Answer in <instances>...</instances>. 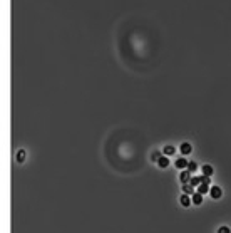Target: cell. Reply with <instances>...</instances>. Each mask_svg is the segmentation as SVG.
Instances as JSON below:
<instances>
[{
	"label": "cell",
	"mask_w": 231,
	"mask_h": 233,
	"mask_svg": "<svg viewBox=\"0 0 231 233\" xmlns=\"http://www.w3.org/2000/svg\"><path fill=\"white\" fill-rule=\"evenodd\" d=\"M209 196L213 198V200H219V198L223 196V190H221L219 186H211L209 188Z\"/></svg>",
	"instance_id": "obj_1"
},
{
	"label": "cell",
	"mask_w": 231,
	"mask_h": 233,
	"mask_svg": "<svg viewBox=\"0 0 231 233\" xmlns=\"http://www.w3.org/2000/svg\"><path fill=\"white\" fill-rule=\"evenodd\" d=\"M179 151H181V154H183V156H188V154L193 153V146H191L189 143H183V144L179 146Z\"/></svg>",
	"instance_id": "obj_2"
},
{
	"label": "cell",
	"mask_w": 231,
	"mask_h": 233,
	"mask_svg": "<svg viewBox=\"0 0 231 233\" xmlns=\"http://www.w3.org/2000/svg\"><path fill=\"white\" fill-rule=\"evenodd\" d=\"M179 181L183 183V184H188V183L191 181V173L188 171V169H183V171H181V174H179Z\"/></svg>",
	"instance_id": "obj_3"
},
{
	"label": "cell",
	"mask_w": 231,
	"mask_h": 233,
	"mask_svg": "<svg viewBox=\"0 0 231 233\" xmlns=\"http://www.w3.org/2000/svg\"><path fill=\"white\" fill-rule=\"evenodd\" d=\"M188 163H189V161L183 156V158H178V159H176L174 166L178 168V169H186V168H188Z\"/></svg>",
	"instance_id": "obj_4"
},
{
	"label": "cell",
	"mask_w": 231,
	"mask_h": 233,
	"mask_svg": "<svg viewBox=\"0 0 231 233\" xmlns=\"http://www.w3.org/2000/svg\"><path fill=\"white\" fill-rule=\"evenodd\" d=\"M179 203H181V206H184V208H188V206L193 205V201H191V196H189V195H181Z\"/></svg>",
	"instance_id": "obj_5"
},
{
	"label": "cell",
	"mask_w": 231,
	"mask_h": 233,
	"mask_svg": "<svg viewBox=\"0 0 231 233\" xmlns=\"http://www.w3.org/2000/svg\"><path fill=\"white\" fill-rule=\"evenodd\" d=\"M191 201H193V205H201L203 203V195L201 193H193V196H191Z\"/></svg>",
	"instance_id": "obj_6"
},
{
	"label": "cell",
	"mask_w": 231,
	"mask_h": 233,
	"mask_svg": "<svg viewBox=\"0 0 231 233\" xmlns=\"http://www.w3.org/2000/svg\"><path fill=\"white\" fill-rule=\"evenodd\" d=\"M176 153V148L174 146H171V144H168V146H164V149H163V154L164 156H173V154Z\"/></svg>",
	"instance_id": "obj_7"
},
{
	"label": "cell",
	"mask_w": 231,
	"mask_h": 233,
	"mask_svg": "<svg viewBox=\"0 0 231 233\" xmlns=\"http://www.w3.org/2000/svg\"><path fill=\"white\" fill-rule=\"evenodd\" d=\"M201 171H203L204 176H211V174L214 173V169H213V166H209V164H204V166H201Z\"/></svg>",
	"instance_id": "obj_8"
},
{
	"label": "cell",
	"mask_w": 231,
	"mask_h": 233,
	"mask_svg": "<svg viewBox=\"0 0 231 233\" xmlns=\"http://www.w3.org/2000/svg\"><path fill=\"white\" fill-rule=\"evenodd\" d=\"M191 184H193L194 188H198L199 184H203V176H193L191 178V181H189Z\"/></svg>",
	"instance_id": "obj_9"
},
{
	"label": "cell",
	"mask_w": 231,
	"mask_h": 233,
	"mask_svg": "<svg viewBox=\"0 0 231 233\" xmlns=\"http://www.w3.org/2000/svg\"><path fill=\"white\" fill-rule=\"evenodd\" d=\"M209 184H199V186H198V193H201V195H206V193H209Z\"/></svg>",
	"instance_id": "obj_10"
},
{
	"label": "cell",
	"mask_w": 231,
	"mask_h": 233,
	"mask_svg": "<svg viewBox=\"0 0 231 233\" xmlns=\"http://www.w3.org/2000/svg\"><path fill=\"white\" fill-rule=\"evenodd\" d=\"M158 164H159V168H168L169 166V159H168V156H164L163 154V158L158 161Z\"/></svg>",
	"instance_id": "obj_11"
},
{
	"label": "cell",
	"mask_w": 231,
	"mask_h": 233,
	"mask_svg": "<svg viewBox=\"0 0 231 233\" xmlns=\"http://www.w3.org/2000/svg\"><path fill=\"white\" fill-rule=\"evenodd\" d=\"M183 191H184V195H189V193H194V186L191 183L188 184H183Z\"/></svg>",
	"instance_id": "obj_12"
},
{
	"label": "cell",
	"mask_w": 231,
	"mask_h": 233,
	"mask_svg": "<svg viewBox=\"0 0 231 233\" xmlns=\"http://www.w3.org/2000/svg\"><path fill=\"white\" fill-rule=\"evenodd\" d=\"M161 158H163V151H152V154H151L152 161H159Z\"/></svg>",
	"instance_id": "obj_13"
},
{
	"label": "cell",
	"mask_w": 231,
	"mask_h": 233,
	"mask_svg": "<svg viewBox=\"0 0 231 233\" xmlns=\"http://www.w3.org/2000/svg\"><path fill=\"white\" fill-rule=\"evenodd\" d=\"M17 161H18V163H24V161H25V151H24V149H18V153H17Z\"/></svg>",
	"instance_id": "obj_14"
},
{
	"label": "cell",
	"mask_w": 231,
	"mask_h": 233,
	"mask_svg": "<svg viewBox=\"0 0 231 233\" xmlns=\"http://www.w3.org/2000/svg\"><path fill=\"white\" fill-rule=\"evenodd\" d=\"M186 169H188L189 173H194L196 169H198V164H196L194 161H189V163H188V168H186Z\"/></svg>",
	"instance_id": "obj_15"
},
{
	"label": "cell",
	"mask_w": 231,
	"mask_h": 233,
	"mask_svg": "<svg viewBox=\"0 0 231 233\" xmlns=\"http://www.w3.org/2000/svg\"><path fill=\"white\" fill-rule=\"evenodd\" d=\"M218 233H231V230H229L228 226H221L219 230H218Z\"/></svg>",
	"instance_id": "obj_16"
},
{
	"label": "cell",
	"mask_w": 231,
	"mask_h": 233,
	"mask_svg": "<svg viewBox=\"0 0 231 233\" xmlns=\"http://www.w3.org/2000/svg\"><path fill=\"white\" fill-rule=\"evenodd\" d=\"M203 183H204V184H211V179H209V176H204V174H203Z\"/></svg>",
	"instance_id": "obj_17"
}]
</instances>
